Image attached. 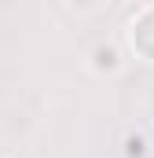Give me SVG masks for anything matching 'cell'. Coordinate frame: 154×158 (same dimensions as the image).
<instances>
[{
    "instance_id": "1",
    "label": "cell",
    "mask_w": 154,
    "mask_h": 158,
    "mask_svg": "<svg viewBox=\"0 0 154 158\" xmlns=\"http://www.w3.org/2000/svg\"><path fill=\"white\" fill-rule=\"evenodd\" d=\"M132 37H136V48H140L143 55H151V59H154V11L140 15V22H136Z\"/></svg>"
}]
</instances>
